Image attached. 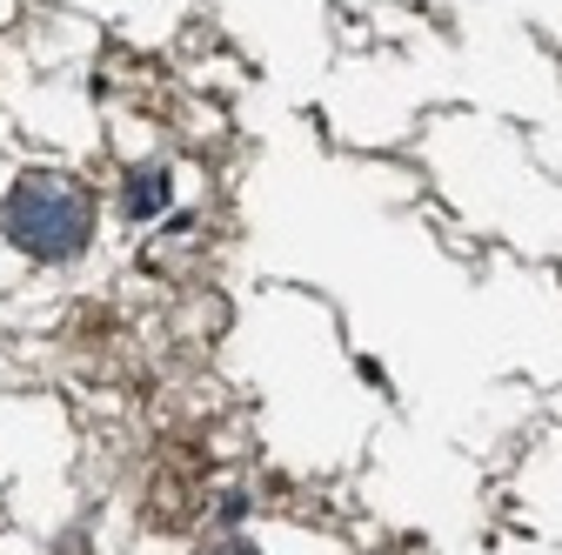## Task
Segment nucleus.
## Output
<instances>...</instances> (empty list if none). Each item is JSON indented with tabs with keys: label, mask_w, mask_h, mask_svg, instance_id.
I'll return each instance as SVG.
<instances>
[{
	"label": "nucleus",
	"mask_w": 562,
	"mask_h": 555,
	"mask_svg": "<svg viewBox=\"0 0 562 555\" xmlns=\"http://www.w3.org/2000/svg\"><path fill=\"white\" fill-rule=\"evenodd\" d=\"M161 201H168V181H161V174H134V188H127V215H155Z\"/></svg>",
	"instance_id": "2"
},
{
	"label": "nucleus",
	"mask_w": 562,
	"mask_h": 555,
	"mask_svg": "<svg viewBox=\"0 0 562 555\" xmlns=\"http://www.w3.org/2000/svg\"><path fill=\"white\" fill-rule=\"evenodd\" d=\"M207 555H255L248 542H222V548H207Z\"/></svg>",
	"instance_id": "3"
},
{
	"label": "nucleus",
	"mask_w": 562,
	"mask_h": 555,
	"mask_svg": "<svg viewBox=\"0 0 562 555\" xmlns=\"http://www.w3.org/2000/svg\"><path fill=\"white\" fill-rule=\"evenodd\" d=\"M8 241L41 254V261H67L81 254L88 235H94V194L75 181V174H21L14 194H8Z\"/></svg>",
	"instance_id": "1"
}]
</instances>
